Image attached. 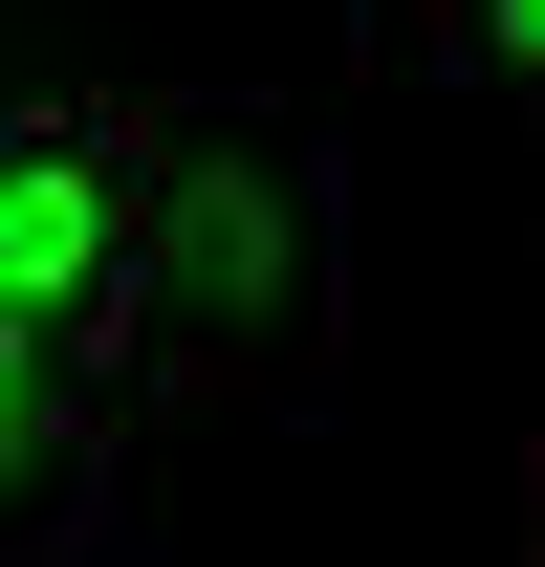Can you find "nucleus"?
Instances as JSON below:
<instances>
[{
    "label": "nucleus",
    "mask_w": 545,
    "mask_h": 567,
    "mask_svg": "<svg viewBox=\"0 0 545 567\" xmlns=\"http://www.w3.org/2000/svg\"><path fill=\"white\" fill-rule=\"evenodd\" d=\"M153 306H175V328H284V306H306V197H284L240 132L153 153Z\"/></svg>",
    "instance_id": "obj_2"
},
{
    "label": "nucleus",
    "mask_w": 545,
    "mask_h": 567,
    "mask_svg": "<svg viewBox=\"0 0 545 567\" xmlns=\"http://www.w3.org/2000/svg\"><path fill=\"white\" fill-rule=\"evenodd\" d=\"M132 306H153V153L110 110H44V132L0 153V350L110 371Z\"/></svg>",
    "instance_id": "obj_1"
},
{
    "label": "nucleus",
    "mask_w": 545,
    "mask_h": 567,
    "mask_svg": "<svg viewBox=\"0 0 545 567\" xmlns=\"http://www.w3.org/2000/svg\"><path fill=\"white\" fill-rule=\"evenodd\" d=\"M436 44H459L480 87H545V0H436Z\"/></svg>",
    "instance_id": "obj_3"
}]
</instances>
